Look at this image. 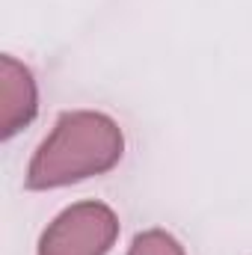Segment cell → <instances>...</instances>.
Wrapping results in <instances>:
<instances>
[{
  "instance_id": "6da1fadb",
  "label": "cell",
  "mask_w": 252,
  "mask_h": 255,
  "mask_svg": "<svg viewBox=\"0 0 252 255\" xmlns=\"http://www.w3.org/2000/svg\"><path fill=\"white\" fill-rule=\"evenodd\" d=\"M125 151L122 128L107 113L71 110L36 148L27 166V190H54L110 172Z\"/></svg>"
},
{
  "instance_id": "7a4b0ae2",
  "label": "cell",
  "mask_w": 252,
  "mask_h": 255,
  "mask_svg": "<svg viewBox=\"0 0 252 255\" xmlns=\"http://www.w3.org/2000/svg\"><path fill=\"white\" fill-rule=\"evenodd\" d=\"M119 238V217L104 202H77L42 232L39 255H107Z\"/></svg>"
},
{
  "instance_id": "3957f363",
  "label": "cell",
  "mask_w": 252,
  "mask_h": 255,
  "mask_svg": "<svg viewBox=\"0 0 252 255\" xmlns=\"http://www.w3.org/2000/svg\"><path fill=\"white\" fill-rule=\"evenodd\" d=\"M39 113V92L33 71L15 57H0V136L9 139Z\"/></svg>"
},
{
  "instance_id": "277c9868",
  "label": "cell",
  "mask_w": 252,
  "mask_h": 255,
  "mask_svg": "<svg viewBox=\"0 0 252 255\" xmlns=\"http://www.w3.org/2000/svg\"><path fill=\"white\" fill-rule=\"evenodd\" d=\"M127 255H187L184 247L178 244V238H172L163 229H148L142 235L133 238Z\"/></svg>"
}]
</instances>
